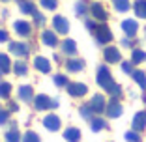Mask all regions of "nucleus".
Returning a JSON list of instances; mask_svg holds the SVG:
<instances>
[{
  "label": "nucleus",
  "mask_w": 146,
  "mask_h": 142,
  "mask_svg": "<svg viewBox=\"0 0 146 142\" xmlns=\"http://www.w3.org/2000/svg\"><path fill=\"white\" fill-rule=\"evenodd\" d=\"M0 75H2V69H0Z\"/></svg>",
  "instance_id": "42"
},
{
  "label": "nucleus",
  "mask_w": 146,
  "mask_h": 142,
  "mask_svg": "<svg viewBox=\"0 0 146 142\" xmlns=\"http://www.w3.org/2000/svg\"><path fill=\"white\" fill-rule=\"evenodd\" d=\"M103 56H105V60L109 62V64H116V62H120V51L116 47H107L105 49V52H103Z\"/></svg>",
  "instance_id": "16"
},
{
  "label": "nucleus",
  "mask_w": 146,
  "mask_h": 142,
  "mask_svg": "<svg viewBox=\"0 0 146 142\" xmlns=\"http://www.w3.org/2000/svg\"><path fill=\"white\" fill-rule=\"evenodd\" d=\"M8 39H9L8 32H6V30H0V43H4V41H8Z\"/></svg>",
  "instance_id": "39"
},
{
  "label": "nucleus",
  "mask_w": 146,
  "mask_h": 142,
  "mask_svg": "<svg viewBox=\"0 0 146 142\" xmlns=\"http://www.w3.org/2000/svg\"><path fill=\"white\" fill-rule=\"evenodd\" d=\"M41 6L45 9H56L58 2H56V0H41Z\"/></svg>",
  "instance_id": "35"
},
{
  "label": "nucleus",
  "mask_w": 146,
  "mask_h": 142,
  "mask_svg": "<svg viewBox=\"0 0 146 142\" xmlns=\"http://www.w3.org/2000/svg\"><path fill=\"white\" fill-rule=\"evenodd\" d=\"M17 95H19V99H21V101H25V103H28V101H34V88L28 86V84H25V86H19Z\"/></svg>",
  "instance_id": "11"
},
{
  "label": "nucleus",
  "mask_w": 146,
  "mask_h": 142,
  "mask_svg": "<svg viewBox=\"0 0 146 142\" xmlns=\"http://www.w3.org/2000/svg\"><path fill=\"white\" fill-rule=\"evenodd\" d=\"M0 69H2V73H9V69H11L9 56L4 54V52H0Z\"/></svg>",
  "instance_id": "23"
},
{
  "label": "nucleus",
  "mask_w": 146,
  "mask_h": 142,
  "mask_svg": "<svg viewBox=\"0 0 146 142\" xmlns=\"http://www.w3.org/2000/svg\"><path fill=\"white\" fill-rule=\"evenodd\" d=\"M43 125L49 131H58L60 129V118L56 116V114H47V116L43 118Z\"/></svg>",
  "instance_id": "8"
},
{
  "label": "nucleus",
  "mask_w": 146,
  "mask_h": 142,
  "mask_svg": "<svg viewBox=\"0 0 146 142\" xmlns=\"http://www.w3.org/2000/svg\"><path fill=\"white\" fill-rule=\"evenodd\" d=\"M13 28H15V32H17L19 36H23V38L30 36V32H32V24L26 22V21H15L13 22Z\"/></svg>",
  "instance_id": "10"
},
{
  "label": "nucleus",
  "mask_w": 146,
  "mask_h": 142,
  "mask_svg": "<svg viewBox=\"0 0 146 142\" xmlns=\"http://www.w3.org/2000/svg\"><path fill=\"white\" fill-rule=\"evenodd\" d=\"M8 120H9V110H2L0 108V125L8 124Z\"/></svg>",
  "instance_id": "36"
},
{
  "label": "nucleus",
  "mask_w": 146,
  "mask_h": 142,
  "mask_svg": "<svg viewBox=\"0 0 146 142\" xmlns=\"http://www.w3.org/2000/svg\"><path fill=\"white\" fill-rule=\"evenodd\" d=\"M34 67L41 73H51V62L45 56H36L34 58Z\"/></svg>",
  "instance_id": "9"
},
{
  "label": "nucleus",
  "mask_w": 146,
  "mask_h": 142,
  "mask_svg": "<svg viewBox=\"0 0 146 142\" xmlns=\"http://www.w3.org/2000/svg\"><path fill=\"white\" fill-rule=\"evenodd\" d=\"M146 60V52L144 51H133V54H131V64H141V62Z\"/></svg>",
  "instance_id": "28"
},
{
  "label": "nucleus",
  "mask_w": 146,
  "mask_h": 142,
  "mask_svg": "<svg viewBox=\"0 0 146 142\" xmlns=\"http://www.w3.org/2000/svg\"><path fill=\"white\" fill-rule=\"evenodd\" d=\"M56 107H58V101L51 99L45 94H39L34 97V108H38V110H49V108H56Z\"/></svg>",
  "instance_id": "2"
},
{
  "label": "nucleus",
  "mask_w": 146,
  "mask_h": 142,
  "mask_svg": "<svg viewBox=\"0 0 146 142\" xmlns=\"http://www.w3.org/2000/svg\"><path fill=\"white\" fill-rule=\"evenodd\" d=\"M122 71H124V73H133V64H131V62H124V64H122Z\"/></svg>",
  "instance_id": "38"
},
{
  "label": "nucleus",
  "mask_w": 146,
  "mask_h": 142,
  "mask_svg": "<svg viewBox=\"0 0 146 142\" xmlns=\"http://www.w3.org/2000/svg\"><path fill=\"white\" fill-rule=\"evenodd\" d=\"M17 2H19V0H17Z\"/></svg>",
  "instance_id": "43"
},
{
  "label": "nucleus",
  "mask_w": 146,
  "mask_h": 142,
  "mask_svg": "<svg viewBox=\"0 0 146 142\" xmlns=\"http://www.w3.org/2000/svg\"><path fill=\"white\" fill-rule=\"evenodd\" d=\"M21 133H19V129H9L8 133H6V142H21Z\"/></svg>",
  "instance_id": "25"
},
{
  "label": "nucleus",
  "mask_w": 146,
  "mask_h": 142,
  "mask_svg": "<svg viewBox=\"0 0 146 142\" xmlns=\"http://www.w3.org/2000/svg\"><path fill=\"white\" fill-rule=\"evenodd\" d=\"M94 36H96V39H98L99 45H105V43H109V41L112 39L111 30H109V26H105V24H99L98 28H96Z\"/></svg>",
  "instance_id": "3"
},
{
  "label": "nucleus",
  "mask_w": 146,
  "mask_h": 142,
  "mask_svg": "<svg viewBox=\"0 0 146 142\" xmlns=\"http://www.w3.org/2000/svg\"><path fill=\"white\" fill-rule=\"evenodd\" d=\"M9 51L13 52L15 56H19V58H25V56H28V52H30V49H28V45L26 43H19V41H11L9 43Z\"/></svg>",
  "instance_id": "6"
},
{
  "label": "nucleus",
  "mask_w": 146,
  "mask_h": 142,
  "mask_svg": "<svg viewBox=\"0 0 146 142\" xmlns=\"http://www.w3.org/2000/svg\"><path fill=\"white\" fill-rule=\"evenodd\" d=\"M79 112H81V116L84 118V120H92L94 118V110H92L90 105H84V107L79 108Z\"/></svg>",
  "instance_id": "32"
},
{
  "label": "nucleus",
  "mask_w": 146,
  "mask_h": 142,
  "mask_svg": "<svg viewBox=\"0 0 146 142\" xmlns=\"http://www.w3.org/2000/svg\"><path fill=\"white\" fill-rule=\"evenodd\" d=\"M114 8L120 13H125L129 8H131V4H129V0H114Z\"/></svg>",
  "instance_id": "29"
},
{
  "label": "nucleus",
  "mask_w": 146,
  "mask_h": 142,
  "mask_svg": "<svg viewBox=\"0 0 146 142\" xmlns=\"http://www.w3.org/2000/svg\"><path fill=\"white\" fill-rule=\"evenodd\" d=\"M52 28H54L58 34H68L69 32V21L66 17H62V15H56V17L52 19Z\"/></svg>",
  "instance_id": "4"
},
{
  "label": "nucleus",
  "mask_w": 146,
  "mask_h": 142,
  "mask_svg": "<svg viewBox=\"0 0 146 142\" xmlns=\"http://www.w3.org/2000/svg\"><path fill=\"white\" fill-rule=\"evenodd\" d=\"M122 110H124V108H122V105L118 103L116 99H112L111 103L107 105V116L109 118H118L122 114Z\"/></svg>",
  "instance_id": "17"
},
{
  "label": "nucleus",
  "mask_w": 146,
  "mask_h": 142,
  "mask_svg": "<svg viewBox=\"0 0 146 142\" xmlns=\"http://www.w3.org/2000/svg\"><path fill=\"white\" fill-rule=\"evenodd\" d=\"M8 110H9V112H15V110H19V105H17V103H11V105L8 107Z\"/></svg>",
  "instance_id": "41"
},
{
  "label": "nucleus",
  "mask_w": 146,
  "mask_h": 142,
  "mask_svg": "<svg viewBox=\"0 0 146 142\" xmlns=\"http://www.w3.org/2000/svg\"><path fill=\"white\" fill-rule=\"evenodd\" d=\"M133 79H135V82H137L139 86L142 88V90H146V73L144 71H133Z\"/></svg>",
  "instance_id": "24"
},
{
  "label": "nucleus",
  "mask_w": 146,
  "mask_h": 142,
  "mask_svg": "<svg viewBox=\"0 0 146 142\" xmlns=\"http://www.w3.org/2000/svg\"><path fill=\"white\" fill-rule=\"evenodd\" d=\"M41 41L47 47H56L58 45V38H56V34L52 30H43L41 32Z\"/></svg>",
  "instance_id": "12"
},
{
  "label": "nucleus",
  "mask_w": 146,
  "mask_h": 142,
  "mask_svg": "<svg viewBox=\"0 0 146 142\" xmlns=\"http://www.w3.org/2000/svg\"><path fill=\"white\" fill-rule=\"evenodd\" d=\"M82 67H84V62L79 60V58H69L66 62V69H68L69 73H79Z\"/></svg>",
  "instance_id": "18"
},
{
  "label": "nucleus",
  "mask_w": 146,
  "mask_h": 142,
  "mask_svg": "<svg viewBox=\"0 0 146 142\" xmlns=\"http://www.w3.org/2000/svg\"><path fill=\"white\" fill-rule=\"evenodd\" d=\"M90 127L94 133H98V131L105 129V120H101V118H92L90 120Z\"/></svg>",
  "instance_id": "26"
},
{
  "label": "nucleus",
  "mask_w": 146,
  "mask_h": 142,
  "mask_svg": "<svg viewBox=\"0 0 146 142\" xmlns=\"http://www.w3.org/2000/svg\"><path fill=\"white\" fill-rule=\"evenodd\" d=\"M137 28H139V24L133 19H125V21L122 22V30H124V34L129 36V38H133V36L137 34Z\"/></svg>",
  "instance_id": "13"
},
{
  "label": "nucleus",
  "mask_w": 146,
  "mask_h": 142,
  "mask_svg": "<svg viewBox=\"0 0 146 142\" xmlns=\"http://www.w3.org/2000/svg\"><path fill=\"white\" fill-rule=\"evenodd\" d=\"M13 71H15V75H26L28 65H26L23 60H17V62H15V65H13Z\"/></svg>",
  "instance_id": "27"
},
{
  "label": "nucleus",
  "mask_w": 146,
  "mask_h": 142,
  "mask_svg": "<svg viewBox=\"0 0 146 142\" xmlns=\"http://www.w3.org/2000/svg\"><path fill=\"white\" fill-rule=\"evenodd\" d=\"M54 84L58 88H68L69 86V81H68L66 75H56V77H54Z\"/></svg>",
  "instance_id": "33"
},
{
  "label": "nucleus",
  "mask_w": 146,
  "mask_h": 142,
  "mask_svg": "<svg viewBox=\"0 0 146 142\" xmlns=\"http://www.w3.org/2000/svg\"><path fill=\"white\" fill-rule=\"evenodd\" d=\"M64 138L68 142H79L81 140V131H79L77 127H68V129L64 131Z\"/></svg>",
  "instance_id": "20"
},
{
  "label": "nucleus",
  "mask_w": 146,
  "mask_h": 142,
  "mask_svg": "<svg viewBox=\"0 0 146 142\" xmlns=\"http://www.w3.org/2000/svg\"><path fill=\"white\" fill-rule=\"evenodd\" d=\"M62 52L73 56L75 52H77V45H75V41H73V39H64V41H62Z\"/></svg>",
  "instance_id": "21"
},
{
  "label": "nucleus",
  "mask_w": 146,
  "mask_h": 142,
  "mask_svg": "<svg viewBox=\"0 0 146 142\" xmlns=\"http://www.w3.org/2000/svg\"><path fill=\"white\" fill-rule=\"evenodd\" d=\"M86 92H88V88L82 82H69L68 86V94L71 97H82V95H86Z\"/></svg>",
  "instance_id": "5"
},
{
  "label": "nucleus",
  "mask_w": 146,
  "mask_h": 142,
  "mask_svg": "<svg viewBox=\"0 0 146 142\" xmlns=\"http://www.w3.org/2000/svg\"><path fill=\"white\" fill-rule=\"evenodd\" d=\"M19 9H21L23 13H26V15H32V17L38 13L34 2H28V0H19Z\"/></svg>",
  "instance_id": "19"
},
{
  "label": "nucleus",
  "mask_w": 146,
  "mask_h": 142,
  "mask_svg": "<svg viewBox=\"0 0 146 142\" xmlns=\"http://www.w3.org/2000/svg\"><path fill=\"white\" fill-rule=\"evenodd\" d=\"M34 19H36V24H41V22H43V15H41V13H36V15H34Z\"/></svg>",
  "instance_id": "40"
},
{
  "label": "nucleus",
  "mask_w": 146,
  "mask_h": 142,
  "mask_svg": "<svg viewBox=\"0 0 146 142\" xmlns=\"http://www.w3.org/2000/svg\"><path fill=\"white\" fill-rule=\"evenodd\" d=\"M133 9H135V13H137V17L146 19V0H137L133 4Z\"/></svg>",
  "instance_id": "22"
},
{
  "label": "nucleus",
  "mask_w": 146,
  "mask_h": 142,
  "mask_svg": "<svg viewBox=\"0 0 146 142\" xmlns=\"http://www.w3.org/2000/svg\"><path fill=\"white\" fill-rule=\"evenodd\" d=\"M9 94H11V84L9 82H0V97L8 99Z\"/></svg>",
  "instance_id": "30"
},
{
  "label": "nucleus",
  "mask_w": 146,
  "mask_h": 142,
  "mask_svg": "<svg viewBox=\"0 0 146 142\" xmlns=\"http://www.w3.org/2000/svg\"><path fill=\"white\" fill-rule=\"evenodd\" d=\"M98 84L101 88H105V90H109L111 86H114L116 82L112 81V75H111V71H109V67L107 65H99L98 67Z\"/></svg>",
  "instance_id": "1"
},
{
  "label": "nucleus",
  "mask_w": 146,
  "mask_h": 142,
  "mask_svg": "<svg viewBox=\"0 0 146 142\" xmlns=\"http://www.w3.org/2000/svg\"><path fill=\"white\" fill-rule=\"evenodd\" d=\"M90 13L94 15V19H98V21H107V11H105V8L101 4H92L90 6Z\"/></svg>",
  "instance_id": "15"
},
{
  "label": "nucleus",
  "mask_w": 146,
  "mask_h": 142,
  "mask_svg": "<svg viewBox=\"0 0 146 142\" xmlns=\"http://www.w3.org/2000/svg\"><path fill=\"white\" fill-rule=\"evenodd\" d=\"M92 107V110L96 112V114H99V112H103V110H107V105H105V97L101 94H96L94 97H92V101L88 103Z\"/></svg>",
  "instance_id": "7"
},
{
  "label": "nucleus",
  "mask_w": 146,
  "mask_h": 142,
  "mask_svg": "<svg viewBox=\"0 0 146 142\" xmlns=\"http://www.w3.org/2000/svg\"><path fill=\"white\" fill-rule=\"evenodd\" d=\"M23 142H41V138L36 131H26L25 137H23Z\"/></svg>",
  "instance_id": "31"
},
{
  "label": "nucleus",
  "mask_w": 146,
  "mask_h": 142,
  "mask_svg": "<svg viewBox=\"0 0 146 142\" xmlns=\"http://www.w3.org/2000/svg\"><path fill=\"white\" fill-rule=\"evenodd\" d=\"M75 11H77V15H86V4H84V2H77Z\"/></svg>",
  "instance_id": "37"
},
{
  "label": "nucleus",
  "mask_w": 146,
  "mask_h": 142,
  "mask_svg": "<svg viewBox=\"0 0 146 142\" xmlns=\"http://www.w3.org/2000/svg\"><path fill=\"white\" fill-rule=\"evenodd\" d=\"M133 131H142V129H146V112L142 110V112H137L135 114V118H133Z\"/></svg>",
  "instance_id": "14"
},
{
  "label": "nucleus",
  "mask_w": 146,
  "mask_h": 142,
  "mask_svg": "<svg viewBox=\"0 0 146 142\" xmlns=\"http://www.w3.org/2000/svg\"><path fill=\"white\" fill-rule=\"evenodd\" d=\"M125 140L127 142H141V137H139L137 131H127L125 133Z\"/></svg>",
  "instance_id": "34"
}]
</instances>
